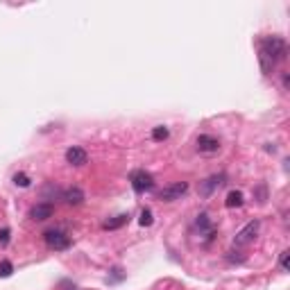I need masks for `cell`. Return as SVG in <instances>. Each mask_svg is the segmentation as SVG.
<instances>
[{"label":"cell","instance_id":"cell-1","mask_svg":"<svg viewBox=\"0 0 290 290\" xmlns=\"http://www.w3.org/2000/svg\"><path fill=\"white\" fill-rule=\"evenodd\" d=\"M286 54H288V45H286V41L281 36H266V39H261L259 59H261V68H263L266 75H270L275 70V66L286 59Z\"/></svg>","mask_w":290,"mask_h":290},{"label":"cell","instance_id":"cell-2","mask_svg":"<svg viewBox=\"0 0 290 290\" xmlns=\"http://www.w3.org/2000/svg\"><path fill=\"white\" fill-rule=\"evenodd\" d=\"M129 182H132V188L136 193H145V191H152L154 188V177L145 170H134L129 175Z\"/></svg>","mask_w":290,"mask_h":290},{"label":"cell","instance_id":"cell-3","mask_svg":"<svg viewBox=\"0 0 290 290\" xmlns=\"http://www.w3.org/2000/svg\"><path fill=\"white\" fill-rule=\"evenodd\" d=\"M43 238H45V245H48L50 250L61 252V250H68V247H70V238L66 236L64 231H59V229H50V231H45Z\"/></svg>","mask_w":290,"mask_h":290},{"label":"cell","instance_id":"cell-4","mask_svg":"<svg viewBox=\"0 0 290 290\" xmlns=\"http://www.w3.org/2000/svg\"><path fill=\"white\" fill-rule=\"evenodd\" d=\"M259 229H261V222L259 220H252V222H247L245 227H243L241 231L236 234V238H234V245L236 247H243V245H250L252 241L256 238V234H259Z\"/></svg>","mask_w":290,"mask_h":290},{"label":"cell","instance_id":"cell-5","mask_svg":"<svg viewBox=\"0 0 290 290\" xmlns=\"http://www.w3.org/2000/svg\"><path fill=\"white\" fill-rule=\"evenodd\" d=\"M186 191H188V184L186 182H175V184H170V186H166L163 191H159V200L175 202V200H179V197H182Z\"/></svg>","mask_w":290,"mask_h":290},{"label":"cell","instance_id":"cell-6","mask_svg":"<svg viewBox=\"0 0 290 290\" xmlns=\"http://www.w3.org/2000/svg\"><path fill=\"white\" fill-rule=\"evenodd\" d=\"M225 184V175H213V177H209V179H204V182H200V195L202 197H211L213 195V191H218V188Z\"/></svg>","mask_w":290,"mask_h":290},{"label":"cell","instance_id":"cell-7","mask_svg":"<svg viewBox=\"0 0 290 290\" xmlns=\"http://www.w3.org/2000/svg\"><path fill=\"white\" fill-rule=\"evenodd\" d=\"M54 213V207L50 204V202H41V204H36V207H32L30 211V218L32 220H48V218H52Z\"/></svg>","mask_w":290,"mask_h":290},{"label":"cell","instance_id":"cell-8","mask_svg":"<svg viewBox=\"0 0 290 290\" xmlns=\"http://www.w3.org/2000/svg\"><path fill=\"white\" fill-rule=\"evenodd\" d=\"M197 150L200 152H218L220 150V141L213 136H207V134H202V136H197Z\"/></svg>","mask_w":290,"mask_h":290},{"label":"cell","instance_id":"cell-9","mask_svg":"<svg viewBox=\"0 0 290 290\" xmlns=\"http://www.w3.org/2000/svg\"><path fill=\"white\" fill-rule=\"evenodd\" d=\"M66 161H68L70 166H84V163L89 161V154L82 148H68L66 150Z\"/></svg>","mask_w":290,"mask_h":290},{"label":"cell","instance_id":"cell-10","mask_svg":"<svg viewBox=\"0 0 290 290\" xmlns=\"http://www.w3.org/2000/svg\"><path fill=\"white\" fill-rule=\"evenodd\" d=\"M61 200L66 202V204H70V207H77V204H82L84 202V191L77 186L73 188H66L64 193H61Z\"/></svg>","mask_w":290,"mask_h":290},{"label":"cell","instance_id":"cell-11","mask_svg":"<svg viewBox=\"0 0 290 290\" xmlns=\"http://www.w3.org/2000/svg\"><path fill=\"white\" fill-rule=\"evenodd\" d=\"M243 202H245V195H243V191H229V195H227L225 204H227V209H236V207H243Z\"/></svg>","mask_w":290,"mask_h":290},{"label":"cell","instance_id":"cell-12","mask_svg":"<svg viewBox=\"0 0 290 290\" xmlns=\"http://www.w3.org/2000/svg\"><path fill=\"white\" fill-rule=\"evenodd\" d=\"M127 222H129V216H125V213H123V216H116V218H111V220H107L102 225V229L104 231H113V229H120V227H125Z\"/></svg>","mask_w":290,"mask_h":290},{"label":"cell","instance_id":"cell-13","mask_svg":"<svg viewBox=\"0 0 290 290\" xmlns=\"http://www.w3.org/2000/svg\"><path fill=\"white\" fill-rule=\"evenodd\" d=\"M138 222H141V227H152V222H154L152 211H150V209H143L141 218H138Z\"/></svg>","mask_w":290,"mask_h":290},{"label":"cell","instance_id":"cell-14","mask_svg":"<svg viewBox=\"0 0 290 290\" xmlns=\"http://www.w3.org/2000/svg\"><path fill=\"white\" fill-rule=\"evenodd\" d=\"M168 134H170V132H168V127H163V125H159V127L152 129V138H154V141H166Z\"/></svg>","mask_w":290,"mask_h":290},{"label":"cell","instance_id":"cell-15","mask_svg":"<svg viewBox=\"0 0 290 290\" xmlns=\"http://www.w3.org/2000/svg\"><path fill=\"white\" fill-rule=\"evenodd\" d=\"M14 184H16V186H20V188H27V186H30V177H27L25 172H16Z\"/></svg>","mask_w":290,"mask_h":290},{"label":"cell","instance_id":"cell-16","mask_svg":"<svg viewBox=\"0 0 290 290\" xmlns=\"http://www.w3.org/2000/svg\"><path fill=\"white\" fill-rule=\"evenodd\" d=\"M11 272H14V266H11L9 261H0V277L7 279V277H11Z\"/></svg>","mask_w":290,"mask_h":290},{"label":"cell","instance_id":"cell-17","mask_svg":"<svg viewBox=\"0 0 290 290\" xmlns=\"http://www.w3.org/2000/svg\"><path fill=\"white\" fill-rule=\"evenodd\" d=\"M9 236H11L9 229H0V247H7V245H9Z\"/></svg>","mask_w":290,"mask_h":290},{"label":"cell","instance_id":"cell-18","mask_svg":"<svg viewBox=\"0 0 290 290\" xmlns=\"http://www.w3.org/2000/svg\"><path fill=\"white\" fill-rule=\"evenodd\" d=\"M288 259H290V252H281V268H284V270H288V268H290Z\"/></svg>","mask_w":290,"mask_h":290},{"label":"cell","instance_id":"cell-19","mask_svg":"<svg viewBox=\"0 0 290 290\" xmlns=\"http://www.w3.org/2000/svg\"><path fill=\"white\" fill-rule=\"evenodd\" d=\"M123 270H120V268H113V279L111 281H120V279H123Z\"/></svg>","mask_w":290,"mask_h":290},{"label":"cell","instance_id":"cell-20","mask_svg":"<svg viewBox=\"0 0 290 290\" xmlns=\"http://www.w3.org/2000/svg\"><path fill=\"white\" fill-rule=\"evenodd\" d=\"M64 286H66V290H77L75 286H70V284H64Z\"/></svg>","mask_w":290,"mask_h":290}]
</instances>
